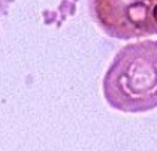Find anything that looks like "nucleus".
Instances as JSON below:
<instances>
[{"label":"nucleus","mask_w":157,"mask_h":151,"mask_svg":"<svg viewBox=\"0 0 157 151\" xmlns=\"http://www.w3.org/2000/svg\"><path fill=\"white\" fill-rule=\"evenodd\" d=\"M103 96L121 112H147L157 108V41L123 47L103 76Z\"/></svg>","instance_id":"1"},{"label":"nucleus","mask_w":157,"mask_h":151,"mask_svg":"<svg viewBox=\"0 0 157 151\" xmlns=\"http://www.w3.org/2000/svg\"><path fill=\"white\" fill-rule=\"evenodd\" d=\"M88 11L111 37L157 35V0H88Z\"/></svg>","instance_id":"2"}]
</instances>
